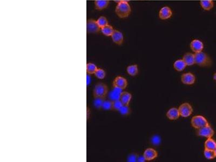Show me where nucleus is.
I'll return each mask as SVG.
<instances>
[{"label":"nucleus","mask_w":216,"mask_h":162,"mask_svg":"<svg viewBox=\"0 0 216 162\" xmlns=\"http://www.w3.org/2000/svg\"><path fill=\"white\" fill-rule=\"evenodd\" d=\"M117 2L115 12L117 16L122 18L128 17L131 12V7L128 2L123 0L117 1Z\"/></svg>","instance_id":"obj_1"},{"label":"nucleus","mask_w":216,"mask_h":162,"mask_svg":"<svg viewBox=\"0 0 216 162\" xmlns=\"http://www.w3.org/2000/svg\"><path fill=\"white\" fill-rule=\"evenodd\" d=\"M195 63L200 67H210L212 64V61L208 55L205 53L200 52L195 53Z\"/></svg>","instance_id":"obj_2"},{"label":"nucleus","mask_w":216,"mask_h":162,"mask_svg":"<svg viewBox=\"0 0 216 162\" xmlns=\"http://www.w3.org/2000/svg\"><path fill=\"white\" fill-rule=\"evenodd\" d=\"M108 93L107 85L104 83H99L95 85L93 90V96L94 98H102L104 99Z\"/></svg>","instance_id":"obj_3"},{"label":"nucleus","mask_w":216,"mask_h":162,"mask_svg":"<svg viewBox=\"0 0 216 162\" xmlns=\"http://www.w3.org/2000/svg\"><path fill=\"white\" fill-rule=\"evenodd\" d=\"M191 125L194 128L197 129L204 127L209 125L206 118L202 116H195L191 120Z\"/></svg>","instance_id":"obj_4"},{"label":"nucleus","mask_w":216,"mask_h":162,"mask_svg":"<svg viewBox=\"0 0 216 162\" xmlns=\"http://www.w3.org/2000/svg\"><path fill=\"white\" fill-rule=\"evenodd\" d=\"M178 110L180 112V116L183 117H188L190 116L193 112L192 107L188 103H184L180 105Z\"/></svg>","instance_id":"obj_5"},{"label":"nucleus","mask_w":216,"mask_h":162,"mask_svg":"<svg viewBox=\"0 0 216 162\" xmlns=\"http://www.w3.org/2000/svg\"><path fill=\"white\" fill-rule=\"evenodd\" d=\"M214 131L212 128L210 126V125L205 126L204 127L200 128L198 129L197 134L198 136L205 137L211 138L214 135Z\"/></svg>","instance_id":"obj_6"},{"label":"nucleus","mask_w":216,"mask_h":162,"mask_svg":"<svg viewBox=\"0 0 216 162\" xmlns=\"http://www.w3.org/2000/svg\"><path fill=\"white\" fill-rule=\"evenodd\" d=\"M113 88H118L119 89H125L127 85V81L125 78L122 76H117L114 79L113 83Z\"/></svg>","instance_id":"obj_7"},{"label":"nucleus","mask_w":216,"mask_h":162,"mask_svg":"<svg viewBox=\"0 0 216 162\" xmlns=\"http://www.w3.org/2000/svg\"><path fill=\"white\" fill-rule=\"evenodd\" d=\"M87 31L89 33H96L99 31L101 28L97 24L96 21L90 19L87 21Z\"/></svg>","instance_id":"obj_8"},{"label":"nucleus","mask_w":216,"mask_h":162,"mask_svg":"<svg viewBox=\"0 0 216 162\" xmlns=\"http://www.w3.org/2000/svg\"><path fill=\"white\" fill-rule=\"evenodd\" d=\"M181 80L182 83L185 84L192 85L195 82L196 77L192 73H184L181 76Z\"/></svg>","instance_id":"obj_9"},{"label":"nucleus","mask_w":216,"mask_h":162,"mask_svg":"<svg viewBox=\"0 0 216 162\" xmlns=\"http://www.w3.org/2000/svg\"><path fill=\"white\" fill-rule=\"evenodd\" d=\"M190 48L194 53H200L203 49L204 45L200 40H194L191 42Z\"/></svg>","instance_id":"obj_10"},{"label":"nucleus","mask_w":216,"mask_h":162,"mask_svg":"<svg viewBox=\"0 0 216 162\" xmlns=\"http://www.w3.org/2000/svg\"><path fill=\"white\" fill-rule=\"evenodd\" d=\"M111 38L113 42L117 45H121L123 42V35L119 31L115 30L113 35H111Z\"/></svg>","instance_id":"obj_11"},{"label":"nucleus","mask_w":216,"mask_h":162,"mask_svg":"<svg viewBox=\"0 0 216 162\" xmlns=\"http://www.w3.org/2000/svg\"><path fill=\"white\" fill-rule=\"evenodd\" d=\"M143 156L146 160L150 161L153 160L157 157L158 153L154 149L149 148L144 151Z\"/></svg>","instance_id":"obj_12"},{"label":"nucleus","mask_w":216,"mask_h":162,"mask_svg":"<svg viewBox=\"0 0 216 162\" xmlns=\"http://www.w3.org/2000/svg\"><path fill=\"white\" fill-rule=\"evenodd\" d=\"M172 12L171 10L168 7H164L160 10L159 12V17L162 20H166L170 18L172 16Z\"/></svg>","instance_id":"obj_13"},{"label":"nucleus","mask_w":216,"mask_h":162,"mask_svg":"<svg viewBox=\"0 0 216 162\" xmlns=\"http://www.w3.org/2000/svg\"><path fill=\"white\" fill-rule=\"evenodd\" d=\"M122 92V89L118 88H113V90L109 93V97L110 99L112 101L118 100L120 99Z\"/></svg>","instance_id":"obj_14"},{"label":"nucleus","mask_w":216,"mask_h":162,"mask_svg":"<svg viewBox=\"0 0 216 162\" xmlns=\"http://www.w3.org/2000/svg\"><path fill=\"white\" fill-rule=\"evenodd\" d=\"M166 116L170 120H177L180 117V114L179 110L176 107H172L168 110L166 113Z\"/></svg>","instance_id":"obj_15"},{"label":"nucleus","mask_w":216,"mask_h":162,"mask_svg":"<svg viewBox=\"0 0 216 162\" xmlns=\"http://www.w3.org/2000/svg\"><path fill=\"white\" fill-rule=\"evenodd\" d=\"M183 60L186 65L188 66H191L195 63L194 54L191 53H188L185 54L183 56Z\"/></svg>","instance_id":"obj_16"},{"label":"nucleus","mask_w":216,"mask_h":162,"mask_svg":"<svg viewBox=\"0 0 216 162\" xmlns=\"http://www.w3.org/2000/svg\"><path fill=\"white\" fill-rule=\"evenodd\" d=\"M131 98H132V96L130 93L124 91V92H122L119 99L123 105H129L130 102L131 101Z\"/></svg>","instance_id":"obj_17"},{"label":"nucleus","mask_w":216,"mask_h":162,"mask_svg":"<svg viewBox=\"0 0 216 162\" xmlns=\"http://www.w3.org/2000/svg\"><path fill=\"white\" fill-rule=\"evenodd\" d=\"M109 3V1L97 0L95 1V8L98 10H103L108 6Z\"/></svg>","instance_id":"obj_18"},{"label":"nucleus","mask_w":216,"mask_h":162,"mask_svg":"<svg viewBox=\"0 0 216 162\" xmlns=\"http://www.w3.org/2000/svg\"><path fill=\"white\" fill-rule=\"evenodd\" d=\"M101 31L103 35H104L107 36H111L115 30L113 29V26L108 24L106 26H104L103 28H101Z\"/></svg>","instance_id":"obj_19"},{"label":"nucleus","mask_w":216,"mask_h":162,"mask_svg":"<svg viewBox=\"0 0 216 162\" xmlns=\"http://www.w3.org/2000/svg\"><path fill=\"white\" fill-rule=\"evenodd\" d=\"M187 65L184 62L183 60H178L174 63V67L177 71H183Z\"/></svg>","instance_id":"obj_20"},{"label":"nucleus","mask_w":216,"mask_h":162,"mask_svg":"<svg viewBox=\"0 0 216 162\" xmlns=\"http://www.w3.org/2000/svg\"><path fill=\"white\" fill-rule=\"evenodd\" d=\"M200 5L204 10H210L214 7V2L211 0H202L200 1Z\"/></svg>","instance_id":"obj_21"},{"label":"nucleus","mask_w":216,"mask_h":162,"mask_svg":"<svg viewBox=\"0 0 216 162\" xmlns=\"http://www.w3.org/2000/svg\"><path fill=\"white\" fill-rule=\"evenodd\" d=\"M216 148V142L211 138H209L205 142V149L214 150Z\"/></svg>","instance_id":"obj_22"},{"label":"nucleus","mask_w":216,"mask_h":162,"mask_svg":"<svg viewBox=\"0 0 216 162\" xmlns=\"http://www.w3.org/2000/svg\"><path fill=\"white\" fill-rule=\"evenodd\" d=\"M127 70L129 75H131L132 76H135L136 75H137L138 73L137 65L134 64L130 65L127 67Z\"/></svg>","instance_id":"obj_23"},{"label":"nucleus","mask_w":216,"mask_h":162,"mask_svg":"<svg viewBox=\"0 0 216 162\" xmlns=\"http://www.w3.org/2000/svg\"><path fill=\"white\" fill-rule=\"evenodd\" d=\"M97 69V66L94 63H89L87 64V72L89 75L95 74Z\"/></svg>","instance_id":"obj_24"},{"label":"nucleus","mask_w":216,"mask_h":162,"mask_svg":"<svg viewBox=\"0 0 216 162\" xmlns=\"http://www.w3.org/2000/svg\"><path fill=\"white\" fill-rule=\"evenodd\" d=\"M204 156L208 160H212L216 157V154L214 150L205 149L204 150Z\"/></svg>","instance_id":"obj_25"},{"label":"nucleus","mask_w":216,"mask_h":162,"mask_svg":"<svg viewBox=\"0 0 216 162\" xmlns=\"http://www.w3.org/2000/svg\"><path fill=\"white\" fill-rule=\"evenodd\" d=\"M96 21H97V24L98 25L100 28H102L106 26L108 24V21L107 19L104 16L99 17Z\"/></svg>","instance_id":"obj_26"},{"label":"nucleus","mask_w":216,"mask_h":162,"mask_svg":"<svg viewBox=\"0 0 216 162\" xmlns=\"http://www.w3.org/2000/svg\"><path fill=\"white\" fill-rule=\"evenodd\" d=\"M95 75L98 79H103L105 78L106 73L103 69L98 68L97 71L95 73Z\"/></svg>","instance_id":"obj_27"},{"label":"nucleus","mask_w":216,"mask_h":162,"mask_svg":"<svg viewBox=\"0 0 216 162\" xmlns=\"http://www.w3.org/2000/svg\"><path fill=\"white\" fill-rule=\"evenodd\" d=\"M123 104L122 103V102L120 101V99L113 101V109L119 111L120 109L122 107Z\"/></svg>","instance_id":"obj_28"},{"label":"nucleus","mask_w":216,"mask_h":162,"mask_svg":"<svg viewBox=\"0 0 216 162\" xmlns=\"http://www.w3.org/2000/svg\"><path fill=\"white\" fill-rule=\"evenodd\" d=\"M119 112L122 115H127L130 112V109L129 105H123L120 109Z\"/></svg>","instance_id":"obj_29"},{"label":"nucleus","mask_w":216,"mask_h":162,"mask_svg":"<svg viewBox=\"0 0 216 162\" xmlns=\"http://www.w3.org/2000/svg\"><path fill=\"white\" fill-rule=\"evenodd\" d=\"M102 108L103 109L108 110L113 109V101H104Z\"/></svg>","instance_id":"obj_30"},{"label":"nucleus","mask_w":216,"mask_h":162,"mask_svg":"<svg viewBox=\"0 0 216 162\" xmlns=\"http://www.w3.org/2000/svg\"><path fill=\"white\" fill-rule=\"evenodd\" d=\"M103 102H104V100L102 98H95L94 105L97 108H101V107H102Z\"/></svg>","instance_id":"obj_31"},{"label":"nucleus","mask_w":216,"mask_h":162,"mask_svg":"<svg viewBox=\"0 0 216 162\" xmlns=\"http://www.w3.org/2000/svg\"><path fill=\"white\" fill-rule=\"evenodd\" d=\"M161 140L160 137L157 135H155L152 137V144H154L155 145H158L161 143Z\"/></svg>","instance_id":"obj_32"},{"label":"nucleus","mask_w":216,"mask_h":162,"mask_svg":"<svg viewBox=\"0 0 216 162\" xmlns=\"http://www.w3.org/2000/svg\"><path fill=\"white\" fill-rule=\"evenodd\" d=\"M138 156L136 154H131L127 158V161L130 162H137Z\"/></svg>","instance_id":"obj_33"},{"label":"nucleus","mask_w":216,"mask_h":162,"mask_svg":"<svg viewBox=\"0 0 216 162\" xmlns=\"http://www.w3.org/2000/svg\"><path fill=\"white\" fill-rule=\"evenodd\" d=\"M146 159L144 156H138L137 162H144L146 161Z\"/></svg>","instance_id":"obj_34"},{"label":"nucleus","mask_w":216,"mask_h":162,"mask_svg":"<svg viewBox=\"0 0 216 162\" xmlns=\"http://www.w3.org/2000/svg\"><path fill=\"white\" fill-rule=\"evenodd\" d=\"M214 79H215V80L216 81V74H214Z\"/></svg>","instance_id":"obj_35"},{"label":"nucleus","mask_w":216,"mask_h":162,"mask_svg":"<svg viewBox=\"0 0 216 162\" xmlns=\"http://www.w3.org/2000/svg\"><path fill=\"white\" fill-rule=\"evenodd\" d=\"M214 152H215V154H216V148L214 149Z\"/></svg>","instance_id":"obj_36"}]
</instances>
